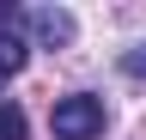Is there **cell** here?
I'll list each match as a JSON object with an SVG mask.
<instances>
[{
	"label": "cell",
	"mask_w": 146,
	"mask_h": 140,
	"mask_svg": "<svg viewBox=\"0 0 146 140\" xmlns=\"http://www.w3.org/2000/svg\"><path fill=\"white\" fill-rule=\"evenodd\" d=\"M104 98H91V92H73V98H55V110H49V128L55 140H98L104 134Z\"/></svg>",
	"instance_id": "cell-1"
},
{
	"label": "cell",
	"mask_w": 146,
	"mask_h": 140,
	"mask_svg": "<svg viewBox=\"0 0 146 140\" xmlns=\"http://www.w3.org/2000/svg\"><path fill=\"white\" fill-rule=\"evenodd\" d=\"M25 31H31L43 49H67L73 37H79V19H73L67 6H31V12H25Z\"/></svg>",
	"instance_id": "cell-2"
},
{
	"label": "cell",
	"mask_w": 146,
	"mask_h": 140,
	"mask_svg": "<svg viewBox=\"0 0 146 140\" xmlns=\"http://www.w3.org/2000/svg\"><path fill=\"white\" fill-rule=\"evenodd\" d=\"M25 61H31V37L25 31H0V79L25 73Z\"/></svg>",
	"instance_id": "cell-3"
},
{
	"label": "cell",
	"mask_w": 146,
	"mask_h": 140,
	"mask_svg": "<svg viewBox=\"0 0 146 140\" xmlns=\"http://www.w3.org/2000/svg\"><path fill=\"white\" fill-rule=\"evenodd\" d=\"M25 134H31L25 110H18V104H0V140H25Z\"/></svg>",
	"instance_id": "cell-4"
},
{
	"label": "cell",
	"mask_w": 146,
	"mask_h": 140,
	"mask_svg": "<svg viewBox=\"0 0 146 140\" xmlns=\"http://www.w3.org/2000/svg\"><path fill=\"white\" fill-rule=\"evenodd\" d=\"M12 19H18V6H6V0H0V25L12 31Z\"/></svg>",
	"instance_id": "cell-5"
}]
</instances>
